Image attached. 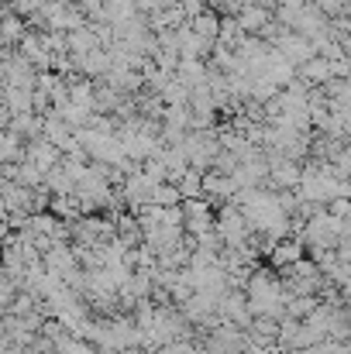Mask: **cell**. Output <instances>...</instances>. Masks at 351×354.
Instances as JSON below:
<instances>
[{
    "instance_id": "6da1fadb",
    "label": "cell",
    "mask_w": 351,
    "mask_h": 354,
    "mask_svg": "<svg viewBox=\"0 0 351 354\" xmlns=\"http://www.w3.org/2000/svg\"><path fill=\"white\" fill-rule=\"evenodd\" d=\"M0 83L3 86H17V90H35V69L17 52H10V55L0 59Z\"/></svg>"
},
{
    "instance_id": "7a4b0ae2",
    "label": "cell",
    "mask_w": 351,
    "mask_h": 354,
    "mask_svg": "<svg viewBox=\"0 0 351 354\" xmlns=\"http://www.w3.org/2000/svg\"><path fill=\"white\" fill-rule=\"evenodd\" d=\"M272 48H276V52H279V59H282V62H289L293 69H296V66H303L307 59H314V52H310V41H307L303 35H293V31L279 35Z\"/></svg>"
},
{
    "instance_id": "3957f363",
    "label": "cell",
    "mask_w": 351,
    "mask_h": 354,
    "mask_svg": "<svg viewBox=\"0 0 351 354\" xmlns=\"http://www.w3.org/2000/svg\"><path fill=\"white\" fill-rule=\"evenodd\" d=\"M234 21H237L241 35H258V31L272 21V10H269V7H258V3L251 0L248 7H241V10H237V17H234Z\"/></svg>"
},
{
    "instance_id": "277c9868",
    "label": "cell",
    "mask_w": 351,
    "mask_h": 354,
    "mask_svg": "<svg viewBox=\"0 0 351 354\" xmlns=\"http://www.w3.org/2000/svg\"><path fill=\"white\" fill-rule=\"evenodd\" d=\"M210 48H214V45L200 41L186 24L176 31V55H179V59H207V55H210Z\"/></svg>"
},
{
    "instance_id": "5b68a950",
    "label": "cell",
    "mask_w": 351,
    "mask_h": 354,
    "mask_svg": "<svg viewBox=\"0 0 351 354\" xmlns=\"http://www.w3.org/2000/svg\"><path fill=\"white\" fill-rule=\"evenodd\" d=\"M296 80L307 83L310 90H314V86H324V83L331 80V62L321 59V55H314V59H307L303 66H296Z\"/></svg>"
},
{
    "instance_id": "8992f818",
    "label": "cell",
    "mask_w": 351,
    "mask_h": 354,
    "mask_svg": "<svg viewBox=\"0 0 351 354\" xmlns=\"http://www.w3.org/2000/svg\"><path fill=\"white\" fill-rule=\"evenodd\" d=\"M176 80H179L186 90L204 86V83H207V62H204V59H179V62H176Z\"/></svg>"
},
{
    "instance_id": "52a82bcc",
    "label": "cell",
    "mask_w": 351,
    "mask_h": 354,
    "mask_svg": "<svg viewBox=\"0 0 351 354\" xmlns=\"http://www.w3.org/2000/svg\"><path fill=\"white\" fill-rule=\"evenodd\" d=\"M186 28L200 38V41H207V45H214L217 41V28H221V17L207 7V10H200L193 21H186Z\"/></svg>"
},
{
    "instance_id": "ba28073f",
    "label": "cell",
    "mask_w": 351,
    "mask_h": 354,
    "mask_svg": "<svg viewBox=\"0 0 351 354\" xmlns=\"http://www.w3.org/2000/svg\"><path fill=\"white\" fill-rule=\"evenodd\" d=\"M80 73H83L87 80H104V76L111 73V55H107L104 48L87 52V55L80 59Z\"/></svg>"
},
{
    "instance_id": "9c48e42d",
    "label": "cell",
    "mask_w": 351,
    "mask_h": 354,
    "mask_svg": "<svg viewBox=\"0 0 351 354\" xmlns=\"http://www.w3.org/2000/svg\"><path fill=\"white\" fill-rule=\"evenodd\" d=\"M145 21H148V31H176V28H183V24H186V17H183V10H179V7L155 10V14H148Z\"/></svg>"
},
{
    "instance_id": "30bf717a",
    "label": "cell",
    "mask_w": 351,
    "mask_h": 354,
    "mask_svg": "<svg viewBox=\"0 0 351 354\" xmlns=\"http://www.w3.org/2000/svg\"><path fill=\"white\" fill-rule=\"evenodd\" d=\"M66 48H69V55H87V52H93V48H97L93 28H90V24H80L76 31H69V35H66Z\"/></svg>"
},
{
    "instance_id": "8fae6325",
    "label": "cell",
    "mask_w": 351,
    "mask_h": 354,
    "mask_svg": "<svg viewBox=\"0 0 351 354\" xmlns=\"http://www.w3.org/2000/svg\"><path fill=\"white\" fill-rule=\"evenodd\" d=\"M24 158V141L14 131H0V165H17Z\"/></svg>"
},
{
    "instance_id": "7c38bea8",
    "label": "cell",
    "mask_w": 351,
    "mask_h": 354,
    "mask_svg": "<svg viewBox=\"0 0 351 354\" xmlns=\"http://www.w3.org/2000/svg\"><path fill=\"white\" fill-rule=\"evenodd\" d=\"M100 14H104L107 24H120V21H127L131 14H138V10H134L131 0H100Z\"/></svg>"
},
{
    "instance_id": "4fadbf2b",
    "label": "cell",
    "mask_w": 351,
    "mask_h": 354,
    "mask_svg": "<svg viewBox=\"0 0 351 354\" xmlns=\"http://www.w3.org/2000/svg\"><path fill=\"white\" fill-rule=\"evenodd\" d=\"M186 97H190V90H186L176 76H172L169 83L159 86V100H162L165 107H186Z\"/></svg>"
},
{
    "instance_id": "5bb4252c",
    "label": "cell",
    "mask_w": 351,
    "mask_h": 354,
    "mask_svg": "<svg viewBox=\"0 0 351 354\" xmlns=\"http://www.w3.org/2000/svg\"><path fill=\"white\" fill-rule=\"evenodd\" d=\"M28 28H24V21L21 17H14L10 10H7V17H0V41H3V48H14L17 41H21V35H24Z\"/></svg>"
},
{
    "instance_id": "9a60e30c",
    "label": "cell",
    "mask_w": 351,
    "mask_h": 354,
    "mask_svg": "<svg viewBox=\"0 0 351 354\" xmlns=\"http://www.w3.org/2000/svg\"><path fill=\"white\" fill-rule=\"evenodd\" d=\"M176 7L183 10V17H186V21H193L200 10H207V0H179Z\"/></svg>"
},
{
    "instance_id": "2e32d148",
    "label": "cell",
    "mask_w": 351,
    "mask_h": 354,
    "mask_svg": "<svg viewBox=\"0 0 351 354\" xmlns=\"http://www.w3.org/2000/svg\"><path fill=\"white\" fill-rule=\"evenodd\" d=\"M0 17H7V0H0Z\"/></svg>"
},
{
    "instance_id": "e0dca14e",
    "label": "cell",
    "mask_w": 351,
    "mask_h": 354,
    "mask_svg": "<svg viewBox=\"0 0 351 354\" xmlns=\"http://www.w3.org/2000/svg\"><path fill=\"white\" fill-rule=\"evenodd\" d=\"M0 111H3V83H0Z\"/></svg>"
},
{
    "instance_id": "ac0fdd59",
    "label": "cell",
    "mask_w": 351,
    "mask_h": 354,
    "mask_svg": "<svg viewBox=\"0 0 351 354\" xmlns=\"http://www.w3.org/2000/svg\"><path fill=\"white\" fill-rule=\"evenodd\" d=\"M131 3H134V0H131Z\"/></svg>"
}]
</instances>
